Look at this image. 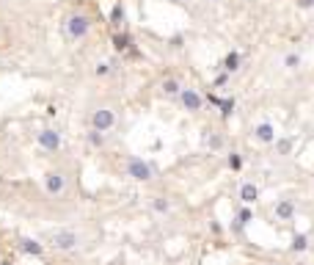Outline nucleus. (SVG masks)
Segmentation results:
<instances>
[{
	"instance_id": "ddd939ff",
	"label": "nucleus",
	"mask_w": 314,
	"mask_h": 265,
	"mask_svg": "<svg viewBox=\"0 0 314 265\" xmlns=\"http://www.w3.org/2000/svg\"><path fill=\"white\" fill-rule=\"evenodd\" d=\"M237 69H240V53L231 50L229 56L224 58V72H226V75H231V72H237Z\"/></svg>"
},
{
	"instance_id": "6ab92c4d",
	"label": "nucleus",
	"mask_w": 314,
	"mask_h": 265,
	"mask_svg": "<svg viewBox=\"0 0 314 265\" xmlns=\"http://www.w3.org/2000/svg\"><path fill=\"white\" fill-rule=\"evenodd\" d=\"M309 249V237L300 232V235H295L292 237V251H306Z\"/></svg>"
},
{
	"instance_id": "393cba45",
	"label": "nucleus",
	"mask_w": 314,
	"mask_h": 265,
	"mask_svg": "<svg viewBox=\"0 0 314 265\" xmlns=\"http://www.w3.org/2000/svg\"><path fill=\"white\" fill-rule=\"evenodd\" d=\"M226 80H229V75H226V72H221V75L215 77V86H226Z\"/></svg>"
},
{
	"instance_id": "7ed1b4c3",
	"label": "nucleus",
	"mask_w": 314,
	"mask_h": 265,
	"mask_svg": "<svg viewBox=\"0 0 314 265\" xmlns=\"http://www.w3.org/2000/svg\"><path fill=\"white\" fill-rule=\"evenodd\" d=\"M116 127V111L113 108H97V111L91 113V130H97V132H108Z\"/></svg>"
},
{
	"instance_id": "f03ea898",
	"label": "nucleus",
	"mask_w": 314,
	"mask_h": 265,
	"mask_svg": "<svg viewBox=\"0 0 314 265\" xmlns=\"http://www.w3.org/2000/svg\"><path fill=\"white\" fill-rule=\"evenodd\" d=\"M44 240H47L56 251H75V249H80V243H83L80 232H75V230H53V232L44 235Z\"/></svg>"
},
{
	"instance_id": "20e7f679",
	"label": "nucleus",
	"mask_w": 314,
	"mask_h": 265,
	"mask_svg": "<svg viewBox=\"0 0 314 265\" xmlns=\"http://www.w3.org/2000/svg\"><path fill=\"white\" fill-rule=\"evenodd\" d=\"M127 177H133L138 182H149L154 177V168L152 163L141 161V158H127Z\"/></svg>"
},
{
	"instance_id": "aec40b11",
	"label": "nucleus",
	"mask_w": 314,
	"mask_h": 265,
	"mask_svg": "<svg viewBox=\"0 0 314 265\" xmlns=\"http://www.w3.org/2000/svg\"><path fill=\"white\" fill-rule=\"evenodd\" d=\"M86 138H88V144H91V147H105V132H97V130H91L88 132V135H86Z\"/></svg>"
},
{
	"instance_id": "4be33fe9",
	"label": "nucleus",
	"mask_w": 314,
	"mask_h": 265,
	"mask_svg": "<svg viewBox=\"0 0 314 265\" xmlns=\"http://www.w3.org/2000/svg\"><path fill=\"white\" fill-rule=\"evenodd\" d=\"M284 66H289V69H298V66H300V56H298V53H286Z\"/></svg>"
},
{
	"instance_id": "f257e3e1",
	"label": "nucleus",
	"mask_w": 314,
	"mask_h": 265,
	"mask_svg": "<svg viewBox=\"0 0 314 265\" xmlns=\"http://www.w3.org/2000/svg\"><path fill=\"white\" fill-rule=\"evenodd\" d=\"M91 31V17L83 14V11H75V14H69L66 20H63V36L69 39V42H80V39H86Z\"/></svg>"
},
{
	"instance_id": "39448f33",
	"label": "nucleus",
	"mask_w": 314,
	"mask_h": 265,
	"mask_svg": "<svg viewBox=\"0 0 314 265\" xmlns=\"http://www.w3.org/2000/svg\"><path fill=\"white\" fill-rule=\"evenodd\" d=\"M66 188H69V180H66L63 171H47V174H44V191H47L50 196H63Z\"/></svg>"
},
{
	"instance_id": "1a4fd4ad",
	"label": "nucleus",
	"mask_w": 314,
	"mask_h": 265,
	"mask_svg": "<svg viewBox=\"0 0 314 265\" xmlns=\"http://www.w3.org/2000/svg\"><path fill=\"white\" fill-rule=\"evenodd\" d=\"M276 218H279V221H292L295 218V202L292 199H281V202L276 204Z\"/></svg>"
},
{
	"instance_id": "0eeeda50",
	"label": "nucleus",
	"mask_w": 314,
	"mask_h": 265,
	"mask_svg": "<svg viewBox=\"0 0 314 265\" xmlns=\"http://www.w3.org/2000/svg\"><path fill=\"white\" fill-rule=\"evenodd\" d=\"M39 147H42L44 152H58V149H61V135L47 127V130L39 132Z\"/></svg>"
},
{
	"instance_id": "2eb2a0df",
	"label": "nucleus",
	"mask_w": 314,
	"mask_h": 265,
	"mask_svg": "<svg viewBox=\"0 0 314 265\" xmlns=\"http://www.w3.org/2000/svg\"><path fill=\"white\" fill-rule=\"evenodd\" d=\"M152 210H154V213H163V216H166L168 210H171V202H168L166 196H154V199H152Z\"/></svg>"
},
{
	"instance_id": "f8f14e48",
	"label": "nucleus",
	"mask_w": 314,
	"mask_h": 265,
	"mask_svg": "<svg viewBox=\"0 0 314 265\" xmlns=\"http://www.w3.org/2000/svg\"><path fill=\"white\" fill-rule=\"evenodd\" d=\"M179 91H182L179 80H174V77H166V80H163V94H166V97H179Z\"/></svg>"
},
{
	"instance_id": "dca6fc26",
	"label": "nucleus",
	"mask_w": 314,
	"mask_h": 265,
	"mask_svg": "<svg viewBox=\"0 0 314 265\" xmlns=\"http://www.w3.org/2000/svg\"><path fill=\"white\" fill-rule=\"evenodd\" d=\"M111 22L116 25V28H119V25H124V6H121V3H116V6H113V11H111Z\"/></svg>"
},
{
	"instance_id": "412c9836",
	"label": "nucleus",
	"mask_w": 314,
	"mask_h": 265,
	"mask_svg": "<svg viewBox=\"0 0 314 265\" xmlns=\"http://www.w3.org/2000/svg\"><path fill=\"white\" fill-rule=\"evenodd\" d=\"M251 218H254L251 207H248V204H243V207H240V213H237V224H240V227H245V224L251 221Z\"/></svg>"
},
{
	"instance_id": "6e6552de",
	"label": "nucleus",
	"mask_w": 314,
	"mask_h": 265,
	"mask_svg": "<svg viewBox=\"0 0 314 265\" xmlns=\"http://www.w3.org/2000/svg\"><path fill=\"white\" fill-rule=\"evenodd\" d=\"M254 138H257L259 144H273V141H276V127H273L270 122H259V125L254 127Z\"/></svg>"
},
{
	"instance_id": "f3484780",
	"label": "nucleus",
	"mask_w": 314,
	"mask_h": 265,
	"mask_svg": "<svg viewBox=\"0 0 314 265\" xmlns=\"http://www.w3.org/2000/svg\"><path fill=\"white\" fill-rule=\"evenodd\" d=\"M113 69H116V64H111V61H99V64H97V69H94V75H97V77H108Z\"/></svg>"
},
{
	"instance_id": "5701e85b",
	"label": "nucleus",
	"mask_w": 314,
	"mask_h": 265,
	"mask_svg": "<svg viewBox=\"0 0 314 265\" xmlns=\"http://www.w3.org/2000/svg\"><path fill=\"white\" fill-rule=\"evenodd\" d=\"M226 163H229L231 171H240V168H243V158H240L237 152H231V155H229V161H226Z\"/></svg>"
},
{
	"instance_id": "b1692460",
	"label": "nucleus",
	"mask_w": 314,
	"mask_h": 265,
	"mask_svg": "<svg viewBox=\"0 0 314 265\" xmlns=\"http://www.w3.org/2000/svg\"><path fill=\"white\" fill-rule=\"evenodd\" d=\"M276 147H279V155H289V149H292V141L289 138H281V141H273Z\"/></svg>"
},
{
	"instance_id": "bb28decb",
	"label": "nucleus",
	"mask_w": 314,
	"mask_h": 265,
	"mask_svg": "<svg viewBox=\"0 0 314 265\" xmlns=\"http://www.w3.org/2000/svg\"><path fill=\"white\" fill-rule=\"evenodd\" d=\"M0 265H11V263H0Z\"/></svg>"
},
{
	"instance_id": "4468645a",
	"label": "nucleus",
	"mask_w": 314,
	"mask_h": 265,
	"mask_svg": "<svg viewBox=\"0 0 314 265\" xmlns=\"http://www.w3.org/2000/svg\"><path fill=\"white\" fill-rule=\"evenodd\" d=\"M130 44H133V39L127 33H116L113 36V47L119 50V53H124V50H130Z\"/></svg>"
},
{
	"instance_id": "423d86ee",
	"label": "nucleus",
	"mask_w": 314,
	"mask_h": 265,
	"mask_svg": "<svg viewBox=\"0 0 314 265\" xmlns=\"http://www.w3.org/2000/svg\"><path fill=\"white\" fill-rule=\"evenodd\" d=\"M182 102V108L185 111H190V113H196V111H201V105H204V99H201V94L196 89H182L179 91V97H176Z\"/></svg>"
},
{
	"instance_id": "a878e982",
	"label": "nucleus",
	"mask_w": 314,
	"mask_h": 265,
	"mask_svg": "<svg viewBox=\"0 0 314 265\" xmlns=\"http://www.w3.org/2000/svg\"><path fill=\"white\" fill-rule=\"evenodd\" d=\"M298 3H300V6H303V8H309V6H314V0H298Z\"/></svg>"
},
{
	"instance_id": "9b49d317",
	"label": "nucleus",
	"mask_w": 314,
	"mask_h": 265,
	"mask_svg": "<svg viewBox=\"0 0 314 265\" xmlns=\"http://www.w3.org/2000/svg\"><path fill=\"white\" fill-rule=\"evenodd\" d=\"M259 199V188L254 182H243V188H240V202L243 204H254Z\"/></svg>"
},
{
	"instance_id": "9d476101",
	"label": "nucleus",
	"mask_w": 314,
	"mask_h": 265,
	"mask_svg": "<svg viewBox=\"0 0 314 265\" xmlns=\"http://www.w3.org/2000/svg\"><path fill=\"white\" fill-rule=\"evenodd\" d=\"M20 249L25 251V254H30V257H42V254H44V246L39 243V240H33V237H22Z\"/></svg>"
},
{
	"instance_id": "a211bd4d",
	"label": "nucleus",
	"mask_w": 314,
	"mask_h": 265,
	"mask_svg": "<svg viewBox=\"0 0 314 265\" xmlns=\"http://www.w3.org/2000/svg\"><path fill=\"white\" fill-rule=\"evenodd\" d=\"M218 105H221V116H224V119H229L231 113H234V99H231V97L221 99V102H218Z\"/></svg>"
}]
</instances>
